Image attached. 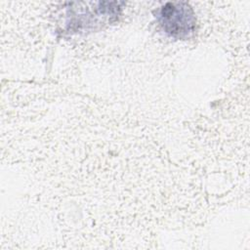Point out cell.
Here are the masks:
<instances>
[{"label": "cell", "instance_id": "1", "mask_svg": "<svg viewBox=\"0 0 250 250\" xmlns=\"http://www.w3.org/2000/svg\"><path fill=\"white\" fill-rule=\"evenodd\" d=\"M162 30L175 39H188L196 26L192 8L186 2H168L156 13Z\"/></svg>", "mask_w": 250, "mask_h": 250}]
</instances>
